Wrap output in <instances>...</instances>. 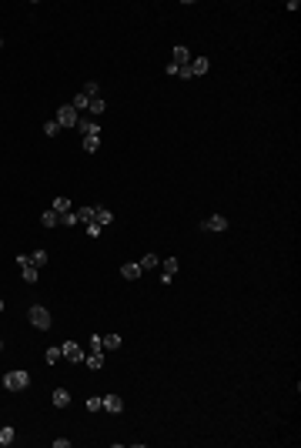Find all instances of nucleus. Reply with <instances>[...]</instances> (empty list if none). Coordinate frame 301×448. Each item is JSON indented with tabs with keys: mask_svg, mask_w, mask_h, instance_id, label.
Segmentation results:
<instances>
[{
	"mask_svg": "<svg viewBox=\"0 0 301 448\" xmlns=\"http://www.w3.org/2000/svg\"><path fill=\"white\" fill-rule=\"evenodd\" d=\"M54 448H71V438H54Z\"/></svg>",
	"mask_w": 301,
	"mask_h": 448,
	"instance_id": "nucleus-34",
	"label": "nucleus"
},
{
	"mask_svg": "<svg viewBox=\"0 0 301 448\" xmlns=\"http://www.w3.org/2000/svg\"><path fill=\"white\" fill-rule=\"evenodd\" d=\"M100 231H104V227H100L97 221H91V224H87V234H91V238H100Z\"/></svg>",
	"mask_w": 301,
	"mask_h": 448,
	"instance_id": "nucleus-31",
	"label": "nucleus"
},
{
	"mask_svg": "<svg viewBox=\"0 0 301 448\" xmlns=\"http://www.w3.org/2000/svg\"><path fill=\"white\" fill-rule=\"evenodd\" d=\"M80 144H84V150H87V154H94V150L100 148V134H91V137H84Z\"/></svg>",
	"mask_w": 301,
	"mask_h": 448,
	"instance_id": "nucleus-19",
	"label": "nucleus"
},
{
	"mask_svg": "<svg viewBox=\"0 0 301 448\" xmlns=\"http://www.w3.org/2000/svg\"><path fill=\"white\" fill-rule=\"evenodd\" d=\"M14 438H17V431H14V428H0V448L14 445Z\"/></svg>",
	"mask_w": 301,
	"mask_h": 448,
	"instance_id": "nucleus-22",
	"label": "nucleus"
},
{
	"mask_svg": "<svg viewBox=\"0 0 301 448\" xmlns=\"http://www.w3.org/2000/svg\"><path fill=\"white\" fill-rule=\"evenodd\" d=\"M87 411H100V398H87Z\"/></svg>",
	"mask_w": 301,
	"mask_h": 448,
	"instance_id": "nucleus-33",
	"label": "nucleus"
},
{
	"mask_svg": "<svg viewBox=\"0 0 301 448\" xmlns=\"http://www.w3.org/2000/svg\"><path fill=\"white\" fill-rule=\"evenodd\" d=\"M71 107H74L77 114H84V111H87V107H91V97H87V94H84V91H77V97H74V100H71Z\"/></svg>",
	"mask_w": 301,
	"mask_h": 448,
	"instance_id": "nucleus-14",
	"label": "nucleus"
},
{
	"mask_svg": "<svg viewBox=\"0 0 301 448\" xmlns=\"http://www.w3.org/2000/svg\"><path fill=\"white\" fill-rule=\"evenodd\" d=\"M177 77H184V80H191V77H194V74H191V64H184V67H177Z\"/></svg>",
	"mask_w": 301,
	"mask_h": 448,
	"instance_id": "nucleus-32",
	"label": "nucleus"
},
{
	"mask_svg": "<svg viewBox=\"0 0 301 448\" xmlns=\"http://www.w3.org/2000/svg\"><path fill=\"white\" fill-rule=\"evenodd\" d=\"M27 318H30V324H34L37 331H50V311H47L44 304H34V308L27 311Z\"/></svg>",
	"mask_w": 301,
	"mask_h": 448,
	"instance_id": "nucleus-2",
	"label": "nucleus"
},
{
	"mask_svg": "<svg viewBox=\"0 0 301 448\" xmlns=\"http://www.w3.org/2000/svg\"><path fill=\"white\" fill-rule=\"evenodd\" d=\"M87 351H104V341H100V335H94L91 341H87Z\"/></svg>",
	"mask_w": 301,
	"mask_h": 448,
	"instance_id": "nucleus-28",
	"label": "nucleus"
},
{
	"mask_svg": "<svg viewBox=\"0 0 301 448\" xmlns=\"http://www.w3.org/2000/svg\"><path fill=\"white\" fill-rule=\"evenodd\" d=\"M84 361H87V368H91V372H100V368H104V351H87V355H84Z\"/></svg>",
	"mask_w": 301,
	"mask_h": 448,
	"instance_id": "nucleus-8",
	"label": "nucleus"
},
{
	"mask_svg": "<svg viewBox=\"0 0 301 448\" xmlns=\"http://www.w3.org/2000/svg\"><path fill=\"white\" fill-rule=\"evenodd\" d=\"M91 114H104V100L100 97H91V107H87Z\"/></svg>",
	"mask_w": 301,
	"mask_h": 448,
	"instance_id": "nucleus-30",
	"label": "nucleus"
},
{
	"mask_svg": "<svg viewBox=\"0 0 301 448\" xmlns=\"http://www.w3.org/2000/svg\"><path fill=\"white\" fill-rule=\"evenodd\" d=\"M141 268H144V271H150V268H157V264H161V258H157V254H144V258H141Z\"/></svg>",
	"mask_w": 301,
	"mask_h": 448,
	"instance_id": "nucleus-24",
	"label": "nucleus"
},
{
	"mask_svg": "<svg viewBox=\"0 0 301 448\" xmlns=\"http://www.w3.org/2000/svg\"><path fill=\"white\" fill-rule=\"evenodd\" d=\"M201 227H204V231H225V227H227V218H225V214H211V218H204V221H201Z\"/></svg>",
	"mask_w": 301,
	"mask_h": 448,
	"instance_id": "nucleus-7",
	"label": "nucleus"
},
{
	"mask_svg": "<svg viewBox=\"0 0 301 448\" xmlns=\"http://www.w3.org/2000/svg\"><path fill=\"white\" fill-rule=\"evenodd\" d=\"M100 341H104V351H117L121 348V335H100Z\"/></svg>",
	"mask_w": 301,
	"mask_h": 448,
	"instance_id": "nucleus-18",
	"label": "nucleus"
},
{
	"mask_svg": "<svg viewBox=\"0 0 301 448\" xmlns=\"http://www.w3.org/2000/svg\"><path fill=\"white\" fill-rule=\"evenodd\" d=\"M74 224H80V221H77V214H74V211L60 214V227H74Z\"/></svg>",
	"mask_w": 301,
	"mask_h": 448,
	"instance_id": "nucleus-26",
	"label": "nucleus"
},
{
	"mask_svg": "<svg viewBox=\"0 0 301 448\" xmlns=\"http://www.w3.org/2000/svg\"><path fill=\"white\" fill-rule=\"evenodd\" d=\"M54 211H57V214H67V211H71V198H57Z\"/></svg>",
	"mask_w": 301,
	"mask_h": 448,
	"instance_id": "nucleus-25",
	"label": "nucleus"
},
{
	"mask_svg": "<svg viewBox=\"0 0 301 448\" xmlns=\"http://www.w3.org/2000/svg\"><path fill=\"white\" fill-rule=\"evenodd\" d=\"M54 121L60 124V127H77V121H80V114H77L74 107H71V104H64V107L57 111V117H54Z\"/></svg>",
	"mask_w": 301,
	"mask_h": 448,
	"instance_id": "nucleus-3",
	"label": "nucleus"
},
{
	"mask_svg": "<svg viewBox=\"0 0 301 448\" xmlns=\"http://www.w3.org/2000/svg\"><path fill=\"white\" fill-rule=\"evenodd\" d=\"M0 47H3V37H0Z\"/></svg>",
	"mask_w": 301,
	"mask_h": 448,
	"instance_id": "nucleus-36",
	"label": "nucleus"
},
{
	"mask_svg": "<svg viewBox=\"0 0 301 448\" xmlns=\"http://www.w3.org/2000/svg\"><path fill=\"white\" fill-rule=\"evenodd\" d=\"M60 358H64V351H60L57 345H50V348L44 351V361H47V365H54V361H60Z\"/></svg>",
	"mask_w": 301,
	"mask_h": 448,
	"instance_id": "nucleus-21",
	"label": "nucleus"
},
{
	"mask_svg": "<svg viewBox=\"0 0 301 448\" xmlns=\"http://www.w3.org/2000/svg\"><path fill=\"white\" fill-rule=\"evenodd\" d=\"M27 385H30V374L24 372V368H14V372L3 374V388H7V392H24Z\"/></svg>",
	"mask_w": 301,
	"mask_h": 448,
	"instance_id": "nucleus-1",
	"label": "nucleus"
},
{
	"mask_svg": "<svg viewBox=\"0 0 301 448\" xmlns=\"http://www.w3.org/2000/svg\"><path fill=\"white\" fill-rule=\"evenodd\" d=\"M17 264H20V271H24V281H27V284L40 281V268H34V264H30V254H20Z\"/></svg>",
	"mask_w": 301,
	"mask_h": 448,
	"instance_id": "nucleus-4",
	"label": "nucleus"
},
{
	"mask_svg": "<svg viewBox=\"0 0 301 448\" xmlns=\"http://www.w3.org/2000/svg\"><path fill=\"white\" fill-rule=\"evenodd\" d=\"M77 127H80V134H84V137L100 134V124H97V121H87V117H80V121H77Z\"/></svg>",
	"mask_w": 301,
	"mask_h": 448,
	"instance_id": "nucleus-11",
	"label": "nucleus"
},
{
	"mask_svg": "<svg viewBox=\"0 0 301 448\" xmlns=\"http://www.w3.org/2000/svg\"><path fill=\"white\" fill-rule=\"evenodd\" d=\"M0 351H3V341H0Z\"/></svg>",
	"mask_w": 301,
	"mask_h": 448,
	"instance_id": "nucleus-35",
	"label": "nucleus"
},
{
	"mask_svg": "<svg viewBox=\"0 0 301 448\" xmlns=\"http://www.w3.org/2000/svg\"><path fill=\"white\" fill-rule=\"evenodd\" d=\"M74 214H77V221H80V224L94 221V207H80V211H74Z\"/></svg>",
	"mask_w": 301,
	"mask_h": 448,
	"instance_id": "nucleus-23",
	"label": "nucleus"
},
{
	"mask_svg": "<svg viewBox=\"0 0 301 448\" xmlns=\"http://www.w3.org/2000/svg\"><path fill=\"white\" fill-rule=\"evenodd\" d=\"M141 274H144V268H141V264H121V278H127V281H134V278H141Z\"/></svg>",
	"mask_w": 301,
	"mask_h": 448,
	"instance_id": "nucleus-9",
	"label": "nucleus"
},
{
	"mask_svg": "<svg viewBox=\"0 0 301 448\" xmlns=\"http://www.w3.org/2000/svg\"><path fill=\"white\" fill-rule=\"evenodd\" d=\"M54 405L57 408H67V405H71V392H67V388H57L54 392Z\"/></svg>",
	"mask_w": 301,
	"mask_h": 448,
	"instance_id": "nucleus-15",
	"label": "nucleus"
},
{
	"mask_svg": "<svg viewBox=\"0 0 301 448\" xmlns=\"http://www.w3.org/2000/svg\"><path fill=\"white\" fill-rule=\"evenodd\" d=\"M40 224H44V227H57V224H60V214H57V211H44V214H40Z\"/></svg>",
	"mask_w": 301,
	"mask_h": 448,
	"instance_id": "nucleus-17",
	"label": "nucleus"
},
{
	"mask_svg": "<svg viewBox=\"0 0 301 448\" xmlns=\"http://www.w3.org/2000/svg\"><path fill=\"white\" fill-rule=\"evenodd\" d=\"M100 408L111 411V415H121V411H124V398H121V395H104V398H100Z\"/></svg>",
	"mask_w": 301,
	"mask_h": 448,
	"instance_id": "nucleus-5",
	"label": "nucleus"
},
{
	"mask_svg": "<svg viewBox=\"0 0 301 448\" xmlns=\"http://www.w3.org/2000/svg\"><path fill=\"white\" fill-rule=\"evenodd\" d=\"M171 64H174V67H184V64H191L188 47H174V54H171Z\"/></svg>",
	"mask_w": 301,
	"mask_h": 448,
	"instance_id": "nucleus-12",
	"label": "nucleus"
},
{
	"mask_svg": "<svg viewBox=\"0 0 301 448\" xmlns=\"http://www.w3.org/2000/svg\"><path fill=\"white\" fill-rule=\"evenodd\" d=\"M60 131H64V127H60L57 121H47V124H44V134H47V137H57Z\"/></svg>",
	"mask_w": 301,
	"mask_h": 448,
	"instance_id": "nucleus-27",
	"label": "nucleus"
},
{
	"mask_svg": "<svg viewBox=\"0 0 301 448\" xmlns=\"http://www.w3.org/2000/svg\"><path fill=\"white\" fill-rule=\"evenodd\" d=\"M60 351H64V358H67V361H74V365H80V361H84V351H80V345H77V341H64V345H60Z\"/></svg>",
	"mask_w": 301,
	"mask_h": 448,
	"instance_id": "nucleus-6",
	"label": "nucleus"
},
{
	"mask_svg": "<svg viewBox=\"0 0 301 448\" xmlns=\"http://www.w3.org/2000/svg\"><path fill=\"white\" fill-rule=\"evenodd\" d=\"M84 94H87V97H100V87H97L94 80H87V84H84Z\"/></svg>",
	"mask_w": 301,
	"mask_h": 448,
	"instance_id": "nucleus-29",
	"label": "nucleus"
},
{
	"mask_svg": "<svg viewBox=\"0 0 301 448\" xmlns=\"http://www.w3.org/2000/svg\"><path fill=\"white\" fill-rule=\"evenodd\" d=\"M30 264H34V268H44V264H47V251H44V248L30 251Z\"/></svg>",
	"mask_w": 301,
	"mask_h": 448,
	"instance_id": "nucleus-20",
	"label": "nucleus"
},
{
	"mask_svg": "<svg viewBox=\"0 0 301 448\" xmlns=\"http://www.w3.org/2000/svg\"><path fill=\"white\" fill-rule=\"evenodd\" d=\"M207 67H211V60H207V57H194V60H191V74H194V77L207 74Z\"/></svg>",
	"mask_w": 301,
	"mask_h": 448,
	"instance_id": "nucleus-13",
	"label": "nucleus"
},
{
	"mask_svg": "<svg viewBox=\"0 0 301 448\" xmlns=\"http://www.w3.org/2000/svg\"><path fill=\"white\" fill-rule=\"evenodd\" d=\"M174 274H177V258H164V274H161V281H164V284H171V281H174Z\"/></svg>",
	"mask_w": 301,
	"mask_h": 448,
	"instance_id": "nucleus-10",
	"label": "nucleus"
},
{
	"mask_svg": "<svg viewBox=\"0 0 301 448\" xmlns=\"http://www.w3.org/2000/svg\"><path fill=\"white\" fill-rule=\"evenodd\" d=\"M94 221L104 227V224H111V221H114V214L107 211V207H94Z\"/></svg>",
	"mask_w": 301,
	"mask_h": 448,
	"instance_id": "nucleus-16",
	"label": "nucleus"
}]
</instances>
